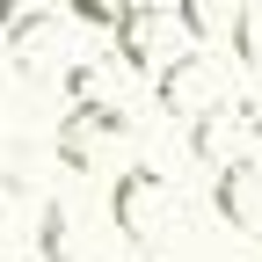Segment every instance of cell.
I'll return each instance as SVG.
<instances>
[{
    "label": "cell",
    "mask_w": 262,
    "mask_h": 262,
    "mask_svg": "<svg viewBox=\"0 0 262 262\" xmlns=\"http://www.w3.org/2000/svg\"><path fill=\"white\" fill-rule=\"evenodd\" d=\"M153 88H160V110L182 117V124H204V117H219V110H233V73H226L211 51H196V44L160 66Z\"/></svg>",
    "instance_id": "1"
},
{
    "label": "cell",
    "mask_w": 262,
    "mask_h": 262,
    "mask_svg": "<svg viewBox=\"0 0 262 262\" xmlns=\"http://www.w3.org/2000/svg\"><path fill=\"white\" fill-rule=\"evenodd\" d=\"M168 211H175V189H168V175H160V168H124V175H117V189H110V219H117V233L139 248V255H153Z\"/></svg>",
    "instance_id": "2"
},
{
    "label": "cell",
    "mask_w": 262,
    "mask_h": 262,
    "mask_svg": "<svg viewBox=\"0 0 262 262\" xmlns=\"http://www.w3.org/2000/svg\"><path fill=\"white\" fill-rule=\"evenodd\" d=\"M131 131V117H124V102H102V95H80L73 110L58 117V160L73 175H95V160H102V146H117Z\"/></svg>",
    "instance_id": "3"
},
{
    "label": "cell",
    "mask_w": 262,
    "mask_h": 262,
    "mask_svg": "<svg viewBox=\"0 0 262 262\" xmlns=\"http://www.w3.org/2000/svg\"><path fill=\"white\" fill-rule=\"evenodd\" d=\"M175 37H182V15H175V8H160V0H131V15L117 22V58L139 66V73H160L168 58H182Z\"/></svg>",
    "instance_id": "4"
},
{
    "label": "cell",
    "mask_w": 262,
    "mask_h": 262,
    "mask_svg": "<svg viewBox=\"0 0 262 262\" xmlns=\"http://www.w3.org/2000/svg\"><path fill=\"white\" fill-rule=\"evenodd\" d=\"M211 204H219V219H233V226H262V168H255V160L211 168Z\"/></svg>",
    "instance_id": "5"
},
{
    "label": "cell",
    "mask_w": 262,
    "mask_h": 262,
    "mask_svg": "<svg viewBox=\"0 0 262 262\" xmlns=\"http://www.w3.org/2000/svg\"><path fill=\"white\" fill-rule=\"evenodd\" d=\"M8 51H15V73H29V80H44L51 66H58V15H22L15 29H8Z\"/></svg>",
    "instance_id": "6"
},
{
    "label": "cell",
    "mask_w": 262,
    "mask_h": 262,
    "mask_svg": "<svg viewBox=\"0 0 262 262\" xmlns=\"http://www.w3.org/2000/svg\"><path fill=\"white\" fill-rule=\"evenodd\" d=\"M175 15H182V37L196 51H211L241 29V0H175Z\"/></svg>",
    "instance_id": "7"
},
{
    "label": "cell",
    "mask_w": 262,
    "mask_h": 262,
    "mask_svg": "<svg viewBox=\"0 0 262 262\" xmlns=\"http://www.w3.org/2000/svg\"><path fill=\"white\" fill-rule=\"evenodd\" d=\"M37 255L44 262H80V248H73V211H66V204H44V219H37Z\"/></svg>",
    "instance_id": "8"
},
{
    "label": "cell",
    "mask_w": 262,
    "mask_h": 262,
    "mask_svg": "<svg viewBox=\"0 0 262 262\" xmlns=\"http://www.w3.org/2000/svg\"><path fill=\"white\" fill-rule=\"evenodd\" d=\"M233 58H248L262 73V0H241V29H233Z\"/></svg>",
    "instance_id": "9"
},
{
    "label": "cell",
    "mask_w": 262,
    "mask_h": 262,
    "mask_svg": "<svg viewBox=\"0 0 262 262\" xmlns=\"http://www.w3.org/2000/svg\"><path fill=\"white\" fill-rule=\"evenodd\" d=\"M66 15L88 22V29H117V22L131 15V0H66Z\"/></svg>",
    "instance_id": "10"
},
{
    "label": "cell",
    "mask_w": 262,
    "mask_h": 262,
    "mask_svg": "<svg viewBox=\"0 0 262 262\" xmlns=\"http://www.w3.org/2000/svg\"><path fill=\"white\" fill-rule=\"evenodd\" d=\"M22 15H29V8H22V0H0V37H8V29H15Z\"/></svg>",
    "instance_id": "11"
}]
</instances>
